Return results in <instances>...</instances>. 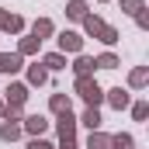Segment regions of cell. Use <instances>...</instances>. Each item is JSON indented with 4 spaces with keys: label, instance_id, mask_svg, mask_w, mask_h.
I'll return each mask as SVG.
<instances>
[{
    "label": "cell",
    "instance_id": "6da1fadb",
    "mask_svg": "<svg viewBox=\"0 0 149 149\" xmlns=\"http://www.w3.org/2000/svg\"><path fill=\"white\" fill-rule=\"evenodd\" d=\"M80 90H83V97H87L90 104H97V101H101V87H97V83H90V80H80Z\"/></svg>",
    "mask_w": 149,
    "mask_h": 149
},
{
    "label": "cell",
    "instance_id": "7a4b0ae2",
    "mask_svg": "<svg viewBox=\"0 0 149 149\" xmlns=\"http://www.w3.org/2000/svg\"><path fill=\"white\" fill-rule=\"evenodd\" d=\"M17 66H21V59H17V56H0V73H14Z\"/></svg>",
    "mask_w": 149,
    "mask_h": 149
},
{
    "label": "cell",
    "instance_id": "3957f363",
    "mask_svg": "<svg viewBox=\"0 0 149 149\" xmlns=\"http://www.w3.org/2000/svg\"><path fill=\"white\" fill-rule=\"evenodd\" d=\"M59 45L70 49V52H76V49H80V38H76L73 31H66V35H59Z\"/></svg>",
    "mask_w": 149,
    "mask_h": 149
},
{
    "label": "cell",
    "instance_id": "277c9868",
    "mask_svg": "<svg viewBox=\"0 0 149 149\" xmlns=\"http://www.w3.org/2000/svg\"><path fill=\"white\" fill-rule=\"evenodd\" d=\"M111 104L114 108H125V104H128V94H125V90H111Z\"/></svg>",
    "mask_w": 149,
    "mask_h": 149
},
{
    "label": "cell",
    "instance_id": "5b68a950",
    "mask_svg": "<svg viewBox=\"0 0 149 149\" xmlns=\"http://www.w3.org/2000/svg\"><path fill=\"white\" fill-rule=\"evenodd\" d=\"M7 94H10V104H14V108H17V104L24 101V87H10Z\"/></svg>",
    "mask_w": 149,
    "mask_h": 149
},
{
    "label": "cell",
    "instance_id": "8992f818",
    "mask_svg": "<svg viewBox=\"0 0 149 149\" xmlns=\"http://www.w3.org/2000/svg\"><path fill=\"white\" fill-rule=\"evenodd\" d=\"M83 10H87V7H83L80 0H76V3H70V17H83Z\"/></svg>",
    "mask_w": 149,
    "mask_h": 149
},
{
    "label": "cell",
    "instance_id": "52a82bcc",
    "mask_svg": "<svg viewBox=\"0 0 149 149\" xmlns=\"http://www.w3.org/2000/svg\"><path fill=\"white\" fill-rule=\"evenodd\" d=\"M0 135H3V139H14V135H17V125H3Z\"/></svg>",
    "mask_w": 149,
    "mask_h": 149
},
{
    "label": "cell",
    "instance_id": "ba28073f",
    "mask_svg": "<svg viewBox=\"0 0 149 149\" xmlns=\"http://www.w3.org/2000/svg\"><path fill=\"white\" fill-rule=\"evenodd\" d=\"M101 66H104V70H114V66H118V59H114V56H101Z\"/></svg>",
    "mask_w": 149,
    "mask_h": 149
},
{
    "label": "cell",
    "instance_id": "9c48e42d",
    "mask_svg": "<svg viewBox=\"0 0 149 149\" xmlns=\"http://www.w3.org/2000/svg\"><path fill=\"white\" fill-rule=\"evenodd\" d=\"M132 146V139H128V135H118V139H114V149H128Z\"/></svg>",
    "mask_w": 149,
    "mask_h": 149
},
{
    "label": "cell",
    "instance_id": "30bf717a",
    "mask_svg": "<svg viewBox=\"0 0 149 149\" xmlns=\"http://www.w3.org/2000/svg\"><path fill=\"white\" fill-rule=\"evenodd\" d=\"M87 125H94V128H97V125H101V118H97V111H94V108H90V111H87Z\"/></svg>",
    "mask_w": 149,
    "mask_h": 149
},
{
    "label": "cell",
    "instance_id": "8fae6325",
    "mask_svg": "<svg viewBox=\"0 0 149 149\" xmlns=\"http://www.w3.org/2000/svg\"><path fill=\"white\" fill-rule=\"evenodd\" d=\"M28 128H31V132H42V128H45V121H42V118H31V121H28Z\"/></svg>",
    "mask_w": 149,
    "mask_h": 149
},
{
    "label": "cell",
    "instance_id": "7c38bea8",
    "mask_svg": "<svg viewBox=\"0 0 149 149\" xmlns=\"http://www.w3.org/2000/svg\"><path fill=\"white\" fill-rule=\"evenodd\" d=\"M45 66H52V70H59V66H63V59H59V56H49V59H45Z\"/></svg>",
    "mask_w": 149,
    "mask_h": 149
},
{
    "label": "cell",
    "instance_id": "4fadbf2b",
    "mask_svg": "<svg viewBox=\"0 0 149 149\" xmlns=\"http://www.w3.org/2000/svg\"><path fill=\"white\" fill-rule=\"evenodd\" d=\"M90 66H94V63H90V59H76V70H80V73H87V70H90Z\"/></svg>",
    "mask_w": 149,
    "mask_h": 149
},
{
    "label": "cell",
    "instance_id": "5bb4252c",
    "mask_svg": "<svg viewBox=\"0 0 149 149\" xmlns=\"http://www.w3.org/2000/svg\"><path fill=\"white\" fill-rule=\"evenodd\" d=\"M31 149H52L49 142H31Z\"/></svg>",
    "mask_w": 149,
    "mask_h": 149
}]
</instances>
